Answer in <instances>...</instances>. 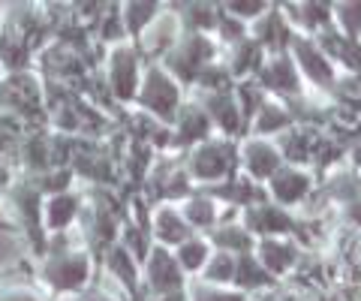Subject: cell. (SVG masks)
I'll return each mask as SVG.
<instances>
[{
	"label": "cell",
	"mask_w": 361,
	"mask_h": 301,
	"mask_svg": "<svg viewBox=\"0 0 361 301\" xmlns=\"http://www.w3.org/2000/svg\"><path fill=\"white\" fill-rule=\"evenodd\" d=\"M184 160V169L190 175V181L199 187H217L223 181L238 175V142L235 139H226V136H211L205 142L193 145L190 151L180 154Z\"/></svg>",
	"instance_id": "6da1fadb"
},
{
	"label": "cell",
	"mask_w": 361,
	"mask_h": 301,
	"mask_svg": "<svg viewBox=\"0 0 361 301\" xmlns=\"http://www.w3.org/2000/svg\"><path fill=\"white\" fill-rule=\"evenodd\" d=\"M94 281V256L85 247L66 250L58 256H42L37 269V283L49 295H78Z\"/></svg>",
	"instance_id": "7a4b0ae2"
},
{
	"label": "cell",
	"mask_w": 361,
	"mask_h": 301,
	"mask_svg": "<svg viewBox=\"0 0 361 301\" xmlns=\"http://www.w3.org/2000/svg\"><path fill=\"white\" fill-rule=\"evenodd\" d=\"M145 58L142 51L135 49V42H118V46H109L103 51V63H99V73L106 75L109 91L115 97V103L130 109L135 103V94H139L142 75H145Z\"/></svg>",
	"instance_id": "3957f363"
},
{
	"label": "cell",
	"mask_w": 361,
	"mask_h": 301,
	"mask_svg": "<svg viewBox=\"0 0 361 301\" xmlns=\"http://www.w3.org/2000/svg\"><path fill=\"white\" fill-rule=\"evenodd\" d=\"M220 42L211 37V33H180V39L175 42V49L160 61L163 70L172 75L180 87H193L196 75L205 70L208 63L220 61Z\"/></svg>",
	"instance_id": "277c9868"
},
{
	"label": "cell",
	"mask_w": 361,
	"mask_h": 301,
	"mask_svg": "<svg viewBox=\"0 0 361 301\" xmlns=\"http://www.w3.org/2000/svg\"><path fill=\"white\" fill-rule=\"evenodd\" d=\"M184 91L187 87H180L160 63H148L145 66V75H142V85H139V94H135L133 109L163 121V124H172L178 109L184 106V99H187Z\"/></svg>",
	"instance_id": "5b68a950"
},
{
	"label": "cell",
	"mask_w": 361,
	"mask_h": 301,
	"mask_svg": "<svg viewBox=\"0 0 361 301\" xmlns=\"http://www.w3.org/2000/svg\"><path fill=\"white\" fill-rule=\"evenodd\" d=\"M289 54H292V61H295V66H298L304 87L319 91V94H331L334 91L341 73H337V66L329 61V54L319 49V42L310 39V37H295L292 39V46H289Z\"/></svg>",
	"instance_id": "8992f818"
},
{
	"label": "cell",
	"mask_w": 361,
	"mask_h": 301,
	"mask_svg": "<svg viewBox=\"0 0 361 301\" xmlns=\"http://www.w3.org/2000/svg\"><path fill=\"white\" fill-rule=\"evenodd\" d=\"M241 223L253 238H295L298 217L292 211L274 205L271 199H259L250 208L241 211Z\"/></svg>",
	"instance_id": "52a82bcc"
},
{
	"label": "cell",
	"mask_w": 361,
	"mask_h": 301,
	"mask_svg": "<svg viewBox=\"0 0 361 301\" xmlns=\"http://www.w3.org/2000/svg\"><path fill=\"white\" fill-rule=\"evenodd\" d=\"M313 193H316V172L301 169V166H286L283 163V169L265 184V196L274 205L286 208V211L304 208Z\"/></svg>",
	"instance_id": "ba28073f"
},
{
	"label": "cell",
	"mask_w": 361,
	"mask_h": 301,
	"mask_svg": "<svg viewBox=\"0 0 361 301\" xmlns=\"http://www.w3.org/2000/svg\"><path fill=\"white\" fill-rule=\"evenodd\" d=\"M256 85L262 87L268 97L286 99V103H292V99H298L304 94L301 73H298V66H295V61H292L289 51L268 54L265 63H262V70L256 73Z\"/></svg>",
	"instance_id": "9c48e42d"
},
{
	"label": "cell",
	"mask_w": 361,
	"mask_h": 301,
	"mask_svg": "<svg viewBox=\"0 0 361 301\" xmlns=\"http://www.w3.org/2000/svg\"><path fill=\"white\" fill-rule=\"evenodd\" d=\"M280 169H283V157H280L274 139L244 136V142L238 145V172L244 178H250L253 184L265 187Z\"/></svg>",
	"instance_id": "30bf717a"
},
{
	"label": "cell",
	"mask_w": 361,
	"mask_h": 301,
	"mask_svg": "<svg viewBox=\"0 0 361 301\" xmlns=\"http://www.w3.org/2000/svg\"><path fill=\"white\" fill-rule=\"evenodd\" d=\"M187 289V274L180 271V265L175 259V250L157 247L142 265V293L145 295H169Z\"/></svg>",
	"instance_id": "8fae6325"
},
{
	"label": "cell",
	"mask_w": 361,
	"mask_h": 301,
	"mask_svg": "<svg viewBox=\"0 0 361 301\" xmlns=\"http://www.w3.org/2000/svg\"><path fill=\"white\" fill-rule=\"evenodd\" d=\"M180 33H184V27H180L178 9L175 6H163L160 16H157L148 25V30L135 39V49L142 51L145 63H160L166 54L175 49V42L180 39Z\"/></svg>",
	"instance_id": "7c38bea8"
},
{
	"label": "cell",
	"mask_w": 361,
	"mask_h": 301,
	"mask_svg": "<svg viewBox=\"0 0 361 301\" xmlns=\"http://www.w3.org/2000/svg\"><path fill=\"white\" fill-rule=\"evenodd\" d=\"M301 244L295 238H256L253 256L274 281H286L301 262Z\"/></svg>",
	"instance_id": "4fadbf2b"
},
{
	"label": "cell",
	"mask_w": 361,
	"mask_h": 301,
	"mask_svg": "<svg viewBox=\"0 0 361 301\" xmlns=\"http://www.w3.org/2000/svg\"><path fill=\"white\" fill-rule=\"evenodd\" d=\"M148 229H151V238H154L157 247H166V250H178L180 244L196 235V232L190 229V223L180 217L178 205H172V202H157V205H151Z\"/></svg>",
	"instance_id": "5bb4252c"
},
{
	"label": "cell",
	"mask_w": 361,
	"mask_h": 301,
	"mask_svg": "<svg viewBox=\"0 0 361 301\" xmlns=\"http://www.w3.org/2000/svg\"><path fill=\"white\" fill-rule=\"evenodd\" d=\"M172 136H175L178 154L190 151L193 145L205 142V139H211V136H217V133H214L211 118H208V111L202 109L190 94H187L184 106L178 109V115H175V121H172Z\"/></svg>",
	"instance_id": "9a60e30c"
},
{
	"label": "cell",
	"mask_w": 361,
	"mask_h": 301,
	"mask_svg": "<svg viewBox=\"0 0 361 301\" xmlns=\"http://www.w3.org/2000/svg\"><path fill=\"white\" fill-rule=\"evenodd\" d=\"M250 37L265 49V54H283V51H289L292 39H295L298 33L289 27V21L280 13V6H271L262 18L250 25Z\"/></svg>",
	"instance_id": "2e32d148"
},
{
	"label": "cell",
	"mask_w": 361,
	"mask_h": 301,
	"mask_svg": "<svg viewBox=\"0 0 361 301\" xmlns=\"http://www.w3.org/2000/svg\"><path fill=\"white\" fill-rule=\"evenodd\" d=\"M223 208L226 205L220 202L217 196H211L208 190H193L187 199H180V202H178L180 217L190 223V229H193L196 235H199V232H205V235H208V232L217 226L220 217H223Z\"/></svg>",
	"instance_id": "e0dca14e"
},
{
	"label": "cell",
	"mask_w": 361,
	"mask_h": 301,
	"mask_svg": "<svg viewBox=\"0 0 361 301\" xmlns=\"http://www.w3.org/2000/svg\"><path fill=\"white\" fill-rule=\"evenodd\" d=\"M78 214H82V193L78 190L42 199V229H45V235L75 229Z\"/></svg>",
	"instance_id": "ac0fdd59"
},
{
	"label": "cell",
	"mask_w": 361,
	"mask_h": 301,
	"mask_svg": "<svg viewBox=\"0 0 361 301\" xmlns=\"http://www.w3.org/2000/svg\"><path fill=\"white\" fill-rule=\"evenodd\" d=\"M292 124H295V115L286 99H274L268 97L262 109L253 115V121L247 124V136H256V139H277L280 133H286Z\"/></svg>",
	"instance_id": "d6986e66"
},
{
	"label": "cell",
	"mask_w": 361,
	"mask_h": 301,
	"mask_svg": "<svg viewBox=\"0 0 361 301\" xmlns=\"http://www.w3.org/2000/svg\"><path fill=\"white\" fill-rule=\"evenodd\" d=\"M223 63H226V70L232 73V79H235V85L238 82H250V79H256V73L262 70V63H265V49L259 46V42L253 39V37H247V39H241L238 46H232V49H223Z\"/></svg>",
	"instance_id": "ffe728a7"
},
{
	"label": "cell",
	"mask_w": 361,
	"mask_h": 301,
	"mask_svg": "<svg viewBox=\"0 0 361 301\" xmlns=\"http://www.w3.org/2000/svg\"><path fill=\"white\" fill-rule=\"evenodd\" d=\"M205 238L211 241L214 250H223V253H232V256L253 253V244H256V238L247 232L241 217L232 220V223H220V226H214Z\"/></svg>",
	"instance_id": "44dd1931"
},
{
	"label": "cell",
	"mask_w": 361,
	"mask_h": 301,
	"mask_svg": "<svg viewBox=\"0 0 361 301\" xmlns=\"http://www.w3.org/2000/svg\"><path fill=\"white\" fill-rule=\"evenodd\" d=\"M178 9V18H180V27L187 33H211L217 30V21H220V6L214 4H184V6H175Z\"/></svg>",
	"instance_id": "7402d4cb"
},
{
	"label": "cell",
	"mask_w": 361,
	"mask_h": 301,
	"mask_svg": "<svg viewBox=\"0 0 361 301\" xmlns=\"http://www.w3.org/2000/svg\"><path fill=\"white\" fill-rule=\"evenodd\" d=\"M277 286V281L271 277L262 265L256 262L253 253H244L238 256V271H235V289H241V293H247L253 298V293H265V289Z\"/></svg>",
	"instance_id": "603a6c76"
},
{
	"label": "cell",
	"mask_w": 361,
	"mask_h": 301,
	"mask_svg": "<svg viewBox=\"0 0 361 301\" xmlns=\"http://www.w3.org/2000/svg\"><path fill=\"white\" fill-rule=\"evenodd\" d=\"M163 4L157 0H133V4H121V16H123V27H127V37L135 42L148 30L151 21L160 16Z\"/></svg>",
	"instance_id": "cb8c5ba5"
},
{
	"label": "cell",
	"mask_w": 361,
	"mask_h": 301,
	"mask_svg": "<svg viewBox=\"0 0 361 301\" xmlns=\"http://www.w3.org/2000/svg\"><path fill=\"white\" fill-rule=\"evenodd\" d=\"M211 253H214L211 241H208L205 235H193V238L184 241V244H180V247L175 250V259H178L180 271H184L187 277H199V274H202V269L208 265Z\"/></svg>",
	"instance_id": "d4e9b609"
},
{
	"label": "cell",
	"mask_w": 361,
	"mask_h": 301,
	"mask_svg": "<svg viewBox=\"0 0 361 301\" xmlns=\"http://www.w3.org/2000/svg\"><path fill=\"white\" fill-rule=\"evenodd\" d=\"M235 271H238V256L214 250L208 265L199 274V281L214 283V286H235Z\"/></svg>",
	"instance_id": "484cf974"
},
{
	"label": "cell",
	"mask_w": 361,
	"mask_h": 301,
	"mask_svg": "<svg viewBox=\"0 0 361 301\" xmlns=\"http://www.w3.org/2000/svg\"><path fill=\"white\" fill-rule=\"evenodd\" d=\"M187 301H253V298L235 286H214L193 277V281H187Z\"/></svg>",
	"instance_id": "4316f807"
},
{
	"label": "cell",
	"mask_w": 361,
	"mask_h": 301,
	"mask_svg": "<svg viewBox=\"0 0 361 301\" xmlns=\"http://www.w3.org/2000/svg\"><path fill=\"white\" fill-rule=\"evenodd\" d=\"M331 27H334L337 33H343V37L361 42V0L334 4V6H331Z\"/></svg>",
	"instance_id": "83f0119b"
},
{
	"label": "cell",
	"mask_w": 361,
	"mask_h": 301,
	"mask_svg": "<svg viewBox=\"0 0 361 301\" xmlns=\"http://www.w3.org/2000/svg\"><path fill=\"white\" fill-rule=\"evenodd\" d=\"M268 4H259V0H232V4H223V13H229L232 18L244 21L247 27L253 25V21H259L265 13H268Z\"/></svg>",
	"instance_id": "f1b7e54d"
},
{
	"label": "cell",
	"mask_w": 361,
	"mask_h": 301,
	"mask_svg": "<svg viewBox=\"0 0 361 301\" xmlns=\"http://www.w3.org/2000/svg\"><path fill=\"white\" fill-rule=\"evenodd\" d=\"M313 301H346L341 289H319V293H313Z\"/></svg>",
	"instance_id": "f546056e"
},
{
	"label": "cell",
	"mask_w": 361,
	"mask_h": 301,
	"mask_svg": "<svg viewBox=\"0 0 361 301\" xmlns=\"http://www.w3.org/2000/svg\"><path fill=\"white\" fill-rule=\"evenodd\" d=\"M0 79H4V66H0Z\"/></svg>",
	"instance_id": "4dcf8cb0"
}]
</instances>
